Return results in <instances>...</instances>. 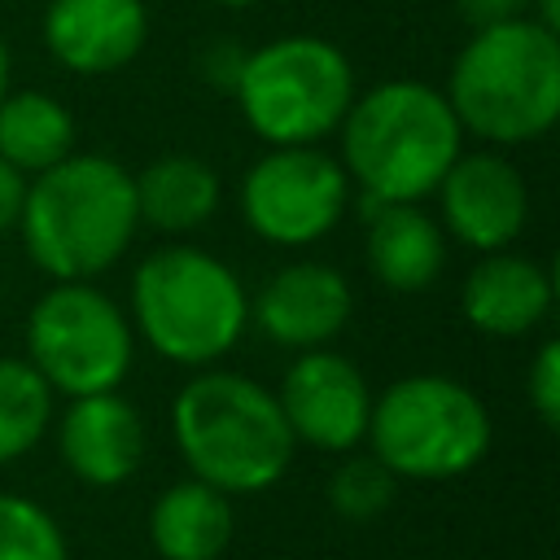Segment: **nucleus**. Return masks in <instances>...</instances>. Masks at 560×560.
Returning a JSON list of instances; mask_svg holds the SVG:
<instances>
[{
  "label": "nucleus",
  "instance_id": "nucleus-4",
  "mask_svg": "<svg viewBox=\"0 0 560 560\" xmlns=\"http://www.w3.org/2000/svg\"><path fill=\"white\" fill-rule=\"evenodd\" d=\"M175 446L188 472L223 494L276 486L293 459V433L276 394L241 372H197L171 402Z\"/></svg>",
  "mask_w": 560,
  "mask_h": 560
},
{
  "label": "nucleus",
  "instance_id": "nucleus-20",
  "mask_svg": "<svg viewBox=\"0 0 560 560\" xmlns=\"http://www.w3.org/2000/svg\"><path fill=\"white\" fill-rule=\"evenodd\" d=\"M52 420V385L31 359H0V464L35 451Z\"/></svg>",
  "mask_w": 560,
  "mask_h": 560
},
{
  "label": "nucleus",
  "instance_id": "nucleus-11",
  "mask_svg": "<svg viewBox=\"0 0 560 560\" xmlns=\"http://www.w3.org/2000/svg\"><path fill=\"white\" fill-rule=\"evenodd\" d=\"M433 192L442 228L477 254L508 249L529 219L525 175L499 153H459Z\"/></svg>",
  "mask_w": 560,
  "mask_h": 560
},
{
  "label": "nucleus",
  "instance_id": "nucleus-10",
  "mask_svg": "<svg viewBox=\"0 0 560 560\" xmlns=\"http://www.w3.org/2000/svg\"><path fill=\"white\" fill-rule=\"evenodd\" d=\"M276 402L284 411L293 442H306L328 455L354 451L372 416V389L363 372L354 368V359L324 350V346L302 350L293 359V368L280 381Z\"/></svg>",
  "mask_w": 560,
  "mask_h": 560
},
{
  "label": "nucleus",
  "instance_id": "nucleus-17",
  "mask_svg": "<svg viewBox=\"0 0 560 560\" xmlns=\"http://www.w3.org/2000/svg\"><path fill=\"white\" fill-rule=\"evenodd\" d=\"M232 529L236 521L228 494L197 477L166 486L149 508V538L162 560H219Z\"/></svg>",
  "mask_w": 560,
  "mask_h": 560
},
{
  "label": "nucleus",
  "instance_id": "nucleus-9",
  "mask_svg": "<svg viewBox=\"0 0 560 560\" xmlns=\"http://www.w3.org/2000/svg\"><path fill=\"white\" fill-rule=\"evenodd\" d=\"M350 201V175L315 144H271L241 179V214L267 245L324 241Z\"/></svg>",
  "mask_w": 560,
  "mask_h": 560
},
{
  "label": "nucleus",
  "instance_id": "nucleus-25",
  "mask_svg": "<svg viewBox=\"0 0 560 560\" xmlns=\"http://www.w3.org/2000/svg\"><path fill=\"white\" fill-rule=\"evenodd\" d=\"M22 197H26V175H22V171H13V166L0 158V232L18 228Z\"/></svg>",
  "mask_w": 560,
  "mask_h": 560
},
{
  "label": "nucleus",
  "instance_id": "nucleus-1",
  "mask_svg": "<svg viewBox=\"0 0 560 560\" xmlns=\"http://www.w3.org/2000/svg\"><path fill=\"white\" fill-rule=\"evenodd\" d=\"M18 228L44 276L92 280L127 254L140 228L131 171L101 153H66L26 184Z\"/></svg>",
  "mask_w": 560,
  "mask_h": 560
},
{
  "label": "nucleus",
  "instance_id": "nucleus-13",
  "mask_svg": "<svg viewBox=\"0 0 560 560\" xmlns=\"http://www.w3.org/2000/svg\"><path fill=\"white\" fill-rule=\"evenodd\" d=\"M149 39L144 0H48L44 44L74 74H109L140 57Z\"/></svg>",
  "mask_w": 560,
  "mask_h": 560
},
{
  "label": "nucleus",
  "instance_id": "nucleus-22",
  "mask_svg": "<svg viewBox=\"0 0 560 560\" xmlns=\"http://www.w3.org/2000/svg\"><path fill=\"white\" fill-rule=\"evenodd\" d=\"M394 486L398 477L376 455H350L328 477V503L346 521H376L394 503Z\"/></svg>",
  "mask_w": 560,
  "mask_h": 560
},
{
  "label": "nucleus",
  "instance_id": "nucleus-19",
  "mask_svg": "<svg viewBox=\"0 0 560 560\" xmlns=\"http://www.w3.org/2000/svg\"><path fill=\"white\" fill-rule=\"evenodd\" d=\"M74 153V118L48 92H4L0 96V158L22 171L39 175Z\"/></svg>",
  "mask_w": 560,
  "mask_h": 560
},
{
  "label": "nucleus",
  "instance_id": "nucleus-3",
  "mask_svg": "<svg viewBox=\"0 0 560 560\" xmlns=\"http://www.w3.org/2000/svg\"><path fill=\"white\" fill-rule=\"evenodd\" d=\"M341 166L368 201H420L459 158L464 127L446 92L389 79L350 101L341 118Z\"/></svg>",
  "mask_w": 560,
  "mask_h": 560
},
{
  "label": "nucleus",
  "instance_id": "nucleus-21",
  "mask_svg": "<svg viewBox=\"0 0 560 560\" xmlns=\"http://www.w3.org/2000/svg\"><path fill=\"white\" fill-rule=\"evenodd\" d=\"M0 560H70L57 516L26 494L0 490Z\"/></svg>",
  "mask_w": 560,
  "mask_h": 560
},
{
  "label": "nucleus",
  "instance_id": "nucleus-6",
  "mask_svg": "<svg viewBox=\"0 0 560 560\" xmlns=\"http://www.w3.org/2000/svg\"><path fill=\"white\" fill-rule=\"evenodd\" d=\"M372 455L407 481H451L472 472L490 451L486 402L442 372H416L372 398Z\"/></svg>",
  "mask_w": 560,
  "mask_h": 560
},
{
  "label": "nucleus",
  "instance_id": "nucleus-14",
  "mask_svg": "<svg viewBox=\"0 0 560 560\" xmlns=\"http://www.w3.org/2000/svg\"><path fill=\"white\" fill-rule=\"evenodd\" d=\"M57 446L66 468L83 486L109 490L136 472L144 455V424L118 389L83 394V398H70V411L61 416V429H57Z\"/></svg>",
  "mask_w": 560,
  "mask_h": 560
},
{
  "label": "nucleus",
  "instance_id": "nucleus-12",
  "mask_svg": "<svg viewBox=\"0 0 560 560\" xmlns=\"http://www.w3.org/2000/svg\"><path fill=\"white\" fill-rule=\"evenodd\" d=\"M354 311L350 280L328 262H289L254 293L249 315L267 341L289 350L328 346Z\"/></svg>",
  "mask_w": 560,
  "mask_h": 560
},
{
  "label": "nucleus",
  "instance_id": "nucleus-24",
  "mask_svg": "<svg viewBox=\"0 0 560 560\" xmlns=\"http://www.w3.org/2000/svg\"><path fill=\"white\" fill-rule=\"evenodd\" d=\"M468 26H490V22H508V18H529L534 0H455Z\"/></svg>",
  "mask_w": 560,
  "mask_h": 560
},
{
  "label": "nucleus",
  "instance_id": "nucleus-16",
  "mask_svg": "<svg viewBox=\"0 0 560 560\" xmlns=\"http://www.w3.org/2000/svg\"><path fill=\"white\" fill-rule=\"evenodd\" d=\"M363 249L372 276L394 293H420L446 267L442 223L429 219L420 201H372Z\"/></svg>",
  "mask_w": 560,
  "mask_h": 560
},
{
  "label": "nucleus",
  "instance_id": "nucleus-23",
  "mask_svg": "<svg viewBox=\"0 0 560 560\" xmlns=\"http://www.w3.org/2000/svg\"><path fill=\"white\" fill-rule=\"evenodd\" d=\"M525 398L529 407L538 411V420L547 429L560 424V346L556 341H542L529 372H525Z\"/></svg>",
  "mask_w": 560,
  "mask_h": 560
},
{
  "label": "nucleus",
  "instance_id": "nucleus-8",
  "mask_svg": "<svg viewBox=\"0 0 560 560\" xmlns=\"http://www.w3.org/2000/svg\"><path fill=\"white\" fill-rule=\"evenodd\" d=\"M26 359L52 394H105L131 368V324L88 280H57L31 306Z\"/></svg>",
  "mask_w": 560,
  "mask_h": 560
},
{
  "label": "nucleus",
  "instance_id": "nucleus-18",
  "mask_svg": "<svg viewBox=\"0 0 560 560\" xmlns=\"http://www.w3.org/2000/svg\"><path fill=\"white\" fill-rule=\"evenodd\" d=\"M131 184H136V214L166 236L197 232L219 210V192H223L219 175L197 153H162L140 175H131Z\"/></svg>",
  "mask_w": 560,
  "mask_h": 560
},
{
  "label": "nucleus",
  "instance_id": "nucleus-7",
  "mask_svg": "<svg viewBox=\"0 0 560 560\" xmlns=\"http://www.w3.org/2000/svg\"><path fill=\"white\" fill-rule=\"evenodd\" d=\"M232 92L249 131L267 144H315L341 127L354 101V70L337 44L284 35L241 57Z\"/></svg>",
  "mask_w": 560,
  "mask_h": 560
},
{
  "label": "nucleus",
  "instance_id": "nucleus-27",
  "mask_svg": "<svg viewBox=\"0 0 560 560\" xmlns=\"http://www.w3.org/2000/svg\"><path fill=\"white\" fill-rule=\"evenodd\" d=\"M214 4H228V9H245V4H258V0H214Z\"/></svg>",
  "mask_w": 560,
  "mask_h": 560
},
{
  "label": "nucleus",
  "instance_id": "nucleus-5",
  "mask_svg": "<svg viewBox=\"0 0 560 560\" xmlns=\"http://www.w3.org/2000/svg\"><path fill=\"white\" fill-rule=\"evenodd\" d=\"M131 315L140 337L171 363L206 368L223 359L249 319L236 271L197 245L153 249L131 276Z\"/></svg>",
  "mask_w": 560,
  "mask_h": 560
},
{
  "label": "nucleus",
  "instance_id": "nucleus-26",
  "mask_svg": "<svg viewBox=\"0 0 560 560\" xmlns=\"http://www.w3.org/2000/svg\"><path fill=\"white\" fill-rule=\"evenodd\" d=\"M9 70H13V61H9V44H4V35H0V96L9 92Z\"/></svg>",
  "mask_w": 560,
  "mask_h": 560
},
{
  "label": "nucleus",
  "instance_id": "nucleus-2",
  "mask_svg": "<svg viewBox=\"0 0 560 560\" xmlns=\"http://www.w3.org/2000/svg\"><path fill=\"white\" fill-rule=\"evenodd\" d=\"M446 101L464 131L490 144H525L560 118V35L534 18L472 26L459 48Z\"/></svg>",
  "mask_w": 560,
  "mask_h": 560
},
{
  "label": "nucleus",
  "instance_id": "nucleus-15",
  "mask_svg": "<svg viewBox=\"0 0 560 560\" xmlns=\"http://www.w3.org/2000/svg\"><path fill=\"white\" fill-rule=\"evenodd\" d=\"M551 298V276L534 258L494 249L481 254V262L464 276L459 311L486 337H521L547 319Z\"/></svg>",
  "mask_w": 560,
  "mask_h": 560
}]
</instances>
